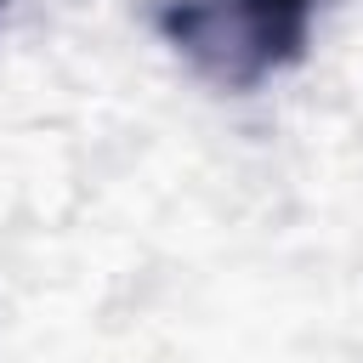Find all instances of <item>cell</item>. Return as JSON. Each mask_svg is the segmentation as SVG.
<instances>
[{
  "mask_svg": "<svg viewBox=\"0 0 363 363\" xmlns=\"http://www.w3.org/2000/svg\"><path fill=\"white\" fill-rule=\"evenodd\" d=\"M318 0H164L159 34L221 91H255L295 68L312 40Z\"/></svg>",
  "mask_w": 363,
  "mask_h": 363,
  "instance_id": "obj_1",
  "label": "cell"
},
{
  "mask_svg": "<svg viewBox=\"0 0 363 363\" xmlns=\"http://www.w3.org/2000/svg\"><path fill=\"white\" fill-rule=\"evenodd\" d=\"M0 6H6V0H0Z\"/></svg>",
  "mask_w": 363,
  "mask_h": 363,
  "instance_id": "obj_2",
  "label": "cell"
}]
</instances>
